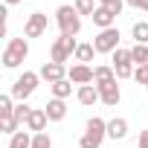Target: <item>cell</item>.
<instances>
[{
    "instance_id": "obj_1",
    "label": "cell",
    "mask_w": 148,
    "mask_h": 148,
    "mask_svg": "<svg viewBox=\"0 0 148 148\" xmlns=\"http://www.w3.org/2000/svg\"><path fill=\"white\" fill-rule=\"evenodd\" d=\"M105 136H108V122L99 119V116H90L87 125H84V134L79 139V148H102Z\"/></svg>"
},
{
    "instance_id": "obj_2",
    "label": "cell",
    "mask_w": 148,
    "mask_h": 148,
    "mask_svg": "<svg viewBox=\"0 0 148 148\" xmlns=\"http://www.w3.org/2000/svg\"><path fill=\"white\" fill-rule=\"evenodd\" d=\"M55 23H58L61 35H70V38H76L82 32V15L76 12V6H58L55 9Z\"/></svg>"
},
{
    "instance_id": "obj_3",
    "label": "cell",
    "mask_w": 148,
    "mask_h": 148,
    "mask_svg": "<svg viewBox=\"0 0 148 148\" xmlns=\"http://www.w3.org/2000/svg\"><path fill=\"white\" fill-rule=\"evenodd\" d=\"M26 55H29L26 38H9V44H6V49H3V67H6V70H15V67L23 64Z\"/></svg>"
},
{
    "instance_id": "obj_4",
    "label": "cell",
    "mask_w": 148,
    "mask_h": 148,
    "mask_svg": "<svg viewBox=\"0 0 148 148\" xmlns=\"http://www.w3.org/2000/svg\"><path fill=\"white\" fill-rule=\"evenodd\" d=\"M76 49H79V41H76V38L58 35V38L52 41V47H49V61H55V64H67L70 55H76Z\"/></svg>"
},
{
    "instance_id": "obj_5",
    "label": "cell",
    "mask_w": 148,
    "mask_h": 148,
    "mask_svg": "<svg viewBox=\"0 0 148 148\" xmlns=\"http://www.w3.org/2000/svg\"><path fill=\"white\" fill-rule=\"evenodd\" d=\"M38 82H41V76H38V73L26 70L23 76H18V79H15V84H12V99L26 102V99H29V96L38 90Z\"/></svg>"
},
{
    "instance_id": "obj_6",
    "label": "cell",
    "mask_w": 148,
    "mask_h": 148,
    "mask_svg": "<svg viewBox=\"0 0 148 148\" xmlns=\"http://www.w3.org/2000/svg\"><path fill=\"white\" fill-rule=\"evenodd\" d=\"M113 70H116V79H134V70H136V64H134V58H131V49H116L113 52Z\"/></svg>"
},
{
    "instance_id": "obj_7",
    "label": "cell",
    "mask_w": 148,
    "mask_h": 148,
    "mask_svg": "<svg viewBox=\"0 0 148 148\" xmlns=\"http://www.w3.org/2000/svg\"><path fill=\"white\" fill-rule=\"evenodd\" d=\"M47 29H49L47 15H44V12H32V15L26 18V23H23V38H44Z\"/></svg>"
},
{
    "instance_id": "obj_8",
    "label": "cell",
    "mask_w": 148,
    "mask_h": 148,
    "mask_svg": "<svg viewBox=\"0 0 148 148\" xmlns=\"http://www.w3.org/2000/svg\"><path fill=\"white\" fill-rule=\"evenodd\" d=\"M119 29L116 26H110V29H102L96 38H93V47H96V52H116L119 49Z\"/></svg>"
},
{
    "instance_id": "obj_9",
    "label": "cell",
    "mask_w": 148,
    "mask_h": 148,
    "mask_svg": "<svg viewBox=\"0 0 148 148\" xmlns=\"http://www.w3.org/2000/svg\"><path fill=\"white\" fill-rule=\"evenodd\" d=\"M38 76H41V82H47V84H55V82H64L70 73H67V67L64 64H55V61H47L41 70H38Z\"/></svg>"
},
{
    "instance_id": "obj_10",
    "label": "cell",
    "mask_w": 148,
    "mask_h": 148,
    "mask_svg": "<svg viewBox=\"0 0 148 148\" xmlns=\"http://www.w3.org/2000/svg\"><path fill=\"white\" fill-rule=\"evenodd\" d=\"M67 79H70L73 84H79V87H82V84H93V82H96V73H93L90 64H73Z\"/></svg>"
},
{
    "instance_id": "obj_11",
    "label": "cell",
    "mask_w": 148,
    "mask_h": 148,
    "mask_svg": "<svg viewBox=\"0 0 148 148\" xmlns=\"http://www.w3.org/2000/svg\"><path fill=\"white\" fill-rule=\"evenodd\" d=\"M96 87H99V99H102V105H108V108H116V105H119L122 90H119L116 79H113V82H105V84H96Z\"/></svg>"
},
{
    "instance_id": "obj_12",
    "label": "cell",
    "mask_w": 148,
    "mask_h": 148,
    "mask_svg": "<svg viewBox=\"0 0 148 148\" xmlns=\"http://www.w3.org/2000/svg\"><path fill=\"white\" fill-rule=\"evenodd\" d=\"M47 122H49L47 110H44V108H32V113H29V119H26V131H32V134H44Z\"/></svg>"
},
{
    "instance_id": "obj_13",
    "label": "cell",
    "mask_w": 148,
    "mask_h": 148,
    "mask_svg": "<svg viewBox=\"0 0 148 148\" xmlns=\"http://www.w3.org/2000/svg\"><path fill=\"white\" fill-rule=\"evenodd\" d=\"M76 99H79L84 108H90V105L102 102V99H99V87H96V84H82V87L76 90Z\"/></svg>"
},
{
    "instance_id": "obj_14",
    "label": "cell",
    "mask_w": 148,
    "mask_h": 148,
    "mask_svg": "<svg viewBox=\"0 0 148 148\" xmlns=\"http://www.w3.org/2000/svg\"><path fill=\"white\" fill-rule=\"evenodd\" d=\"M44 110H47L49 122H61V119L67 116V102H64V99H49V102L44 105Z\"/></svg>"
},
{
    "instance_id": "obj_15",
    "label": "cell",
    "mask_w": 148,
    "mask_h": 148,
    "mask_svg": "<svg viewBox=\"0 0 148 148\" xmlns=\"http://www.w3.org/2000/svg\"><path fill=\"white\" fill-rule=\"evenodd\" d=\"M116 18H119V15H113V12H110V9H105V6H99V9H96V15H93V23H96V26H99V32H102V29L116 26Z\"/></svg>"
},
{
    "instance_id": "obj_16",
    "label": "cell",
    "mask_w": 148,
    "mask_h": 148,
    "mask_svg": "<svg viewBox=\"0 0 148 148\" xmlns=\"http://www.w3.org/2000/svg\"><path fill=\"white\" fill-rule=\"evenodd\" d=\"M108 136H110V139H125V136H128V119H122V116L110 119V122H108Z\"/></svg>"
},
{
    "instance_id": "obj_17",
    "label": "cell",
    "mask_w": 148,
    "mask_h": 148,
    "mask_svg": "<svg viewBox=\"0 0 148 148\" xmlns=\"http://www.w3.org/2000/svg\"><path fill=\"white\" fill-rule=\"evenodd\" d=\"M32 131H18L9 136V148H32Z\"/></svg>"
},
{
    "instance_id": "obj_18",
    "label": "cell",
    "mask_w": 148,
    "mask_h": 148,
    "mask_svg": "<svg viewBox=\"0 0 148 148\" xmlns=\"http://www.w3.org/2000/svg\"><path fill=\"white\" fill-rule=\"evenodd\" d=\"M131 58L136 67H148V44H134L131 47Z\"/></svg>"
},
{
    "instance_id": "obj_19",
    "label": "cell",
    "mask_w": 148,
    "mask_h": 148,
    "mask_svg": "<svg viewBox=\"0 0 148 148\" xmlns=\"http://www.w3.org/2000/svg\"><path fill=\"white\" fill-rule=\"evenodd\" d=\"M52 87V99H70V93H73V84H70V79H64V82H55V84H49Z\"/></svg>"
},
{
    "instance_id": "obj_20",
    "label": "cell",
    "mask_w": 148,
    "mask_h": 148,
    "mask_svg": "<svg viewBox=\"0 0 148 148\" xmlns=\"http://www.w3.org/2000/svg\"><path fill=\"white\" fill-rule=\"evenodd\" d=\"M73 6H76V12H79V15L93 18V15H96V9H99V0H76Z\"/></svg>"
},
{
    "instance_id": "obj_21",
    "label": "cell",
    "mask_w": 148,
    "mask_h": 148,
    "mask_svg": "<svg viewBox=\"0 0 148 148\" xmlns=\"http://www.w3.org/2000/svg\"><path fill=\"white\" fill-rule=\"evenodd\" d=\"M93 73H96V82L93 84H105V82H113L116 79V70L113 67H105V64L102 67H93Z\"/></svg>"
},
{
    "instance_id": "obj_22",
    "label": "cell",
    "mask_w": 148,
    "mask_h": 148,
    "mask_svg": "<svg viewBox=\"0 0 148 148\" xmlns=\"http://www.w3.org/2000/svg\"><path fill=\"white\" fill-rule=\"evenodd\" d=\"M93 55H96V47H93V44H79V49H76V61H79V64L93 61Z\"/></svg>"
},
{
    "instance_id": "obj_23",
    "label": "cell",
    "mask_w": 148,
    "mask_h": 148,
    "mask_svg": "<svg viewBox=\"0 0 148 148\" xmlns=\"http://www.w3.org/2000/svg\"><path fill=\"white\" fill-rule=\"evenodd\" d=\"M131 35H134V41H136V44H148V21H139V23H134Z\"/></svg>"
},
{
    "instance_id": "obj_24",
    "label": "cell",
    "mask_w": 148,
    "mask_h": 148,
    "mask_svg": "<svg viewBox=\"0 0 148 148\" xmlns=\"http://www.w3.org/2000/svg\"><path fill=\"white\" fill-rule=\"evenodd\" d=\"M15 113V99H12V93H3L0 96V116H12Z\"/></svg>"
},
{
    "instance_id": "obj_25",
    "label": "cell",
    "mask_w": 148,
    "mask_h": 148,
    "mask_svg": "<svg viewBox=\"0 0 148 148\" xmlns=\"http://www.w3.org/2000/svg\"><path fill=\"white\" fill-rule=\"evenodd\" d=\"M29 113H32V108H29L26 102H21V105H15V119H18L21 125H23V122L29 119Z\"/></svg>"
},
{
    "instance_id": "obj_26",
    "label": "cell",
    "mask_w": 148,
    "mask_h": 148,
    "mask_svg": "<svg viewBox=\"0 0 148 148\" xmlns=\"http://www.w3.org/2000/svg\"><path fill=\"white\" fill-rule=\"evenodd\" d=\"M32 148H52L49 134H47V131H44V134H35V136H32Z\"/></svg>"
},
{
    "instance_id": "obj_27",
    "label": "cell",
    "mask_w": 148,
    "mask_h": 148,
    "mask_svg": "<svg viewBox=\"0 0 148 148\" xmlns=\"http://www.w3.org/2000/svg\"><path fill=\"white\" fill-rule=\"evenodd\" d=\"M99 6L110 9L113 15H122V9H125V0H99Z\"/></svg>"
},
{
    "instance_id": "obj_28",
    "label": "cell",
    "mask_w": 148,
    "mask_h": 148,
    "mask_svg": "<svg viewBox=\"0 0 148 148\" xmlns=\"http://www.w3.org/2000/svg\"><path fill=\"white\" fill-rule=\"evenodd\" d=\"M134 79H136V84H148V67H136Z\"/></svg>"
},
{
    "instance_id": "obj_29",
    "label": "cell",
    "mask_w": 148,
    "mask_h": 148,
    "mask_svg": "<svg viewBox=\"0 0 148 148\" xmlns=\"http://www.w3.org/2000/svg\"><path fill=\"white\" fill-rule=\"evenodd\" d=\"M125 3H128L131 9H142V12H148V0H125Z\"/></svg>"
},
{
    "instance_id": "obj_30",
    "label": "cell",
    "mask_w": 148,
    "mask_h": 148,
    "mask_svg": "<svg viewBox=\"0 0 148 148\" xmlns=\"http://www.w3.org/2000/svg\"><path fill=\"white\" fill-rule=\"evenodd\" d=\"M136 148H148V128L139 131V145H136Z\"/></svg>"
},
{
    "instance_id": "obj_31",
    "label": "cell",
    "mask_w": 148,
    "mask_h": 148,
    "mask_svg": "<svg viewBox=\"0 0 148 148\" xmlns=\"http://www.w3.org/2000/svg\"><path fill=\"white\" fill-rule=\"evenodd\" d=\"M18 3H23V0H6V6H18Z\"/></svg>"
},
{
    "instance_id": "obj_32",
    "label": "cell",
    "mask_w": 148,
    "mask_h": 148,
    "mask_svg": "<svg viewBox=\"0 0 148 148\" xmlns=\"http://www.w3.org/2000/svg\"><path fill=\"white\" fill-rule=\"evenodd\" d=\"M145 90H148V84H145Z\"/></svg>"
}]
</instances>
